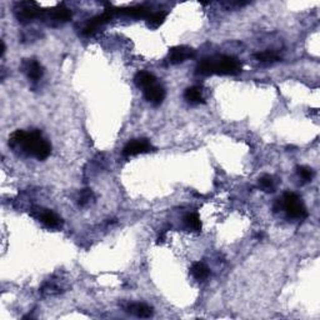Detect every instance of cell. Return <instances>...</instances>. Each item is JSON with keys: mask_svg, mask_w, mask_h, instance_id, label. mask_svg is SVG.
<instances>
[{"mask_svg": "<svg viewBox=\"0 0 320 320\" xmlns=\"http://www.w3.org/2000/svg\"><path fill=\"white\" fill-rule=\"evenodd\" d=\"M9 147L17 154L28 155L38 160L47 159L52 153V145L38 129H33L29 133L24 130L14 131L9 136Z\"/></svg>", "mask_w": 320, "mask_h": 320, "instance_id": "obj_1", "label": "cell"}, {"mask_svg": "<svg viewBox=\"0 0 320 320\" xmlns=\"http://www.w3.org/2000/svg\"><path fill=\"white\" fill-rule=\"evenodd\" d=\"M242 63L237 58L229 55H221L216 58H206L199 62L197 67V74L199 75H237L242 71Z\"/></svg>", "mask_w": 320, "mask_h": 320, "instance_id": "obj_2", "label": "cell"}, {"mask_svg": "<svg viewBox=\"0 0 320 320\" xmlns=\"http://www.w3.org/2000/svg\"><path fill=\"white\" fill-rule=\"evenodd\" d=\"M43 12L35 2H19L14 5L15 17L22 24H29L38 18L41 19Z\"/></svg>", "mask_w": 320, "mask_h": 320, "instance_id": "obj_3", "label": "cell"}, {"mask_svg": "<svg viewBox=\"0 0 320 320\" xmlns=\"http://www.w3.org/2000/svg\"><path fill=\"white\" fill-rule=\"evenodd\" d=\"M283 208L292 219H305L308 216L305 206L295 193H285L283 198Z\"/></svg>", "mask_w": 320, "mask_h": 320, "instance_id": "obj_4", "label": "cell"}, {"mask_svg": "<svg viewBox=\"0 0 320 320\" xmlns=\"http://www.w3.org/2000/svg\"><path fill=\"white\" fill-rule=\"evenodd\" d=\"M41 19L45 20L49 25H62L71 19V12L64 4H60L50 10H44Z\"/></svg>", "mask_w": 320, "mask_h": 320, "instance_id": "obj_5", "label": "cell"}, {"mask_svg": "<svg viewBox=\"0 0 320 320\" xmlns=\"http://www.w3.org/2000/svg\"><path fill=\"white\" fill-rule=\"evenodd\" d=\"M153 150H154V148H153V145L150 144V142L148 139H134L124 147L123 155L129 158L138 154H144V153L153 152Z\"/></svg>", "mask_w": 320, "mask_h": 320, "instance_id": "obj_6", "label": "cell"}, {"mask_svg": "<svg viewBox=\"0 0 320 320\" xmlns=\"http://www.w3.org/2000/svg\"><path fill=\"white\" fill-rule=\"evenodd\" d=\"M112 18H113V14L109 12V10H105L103 14L94 17L93 19L89 20V23L86 24L85 28L83 29V35H86V36L94 35V34L97 33L100 28H103L105 24L109 23L110 20H112Z\"/></svg>", "mask_w": 320, "mask_h": 320, "instance_id": "obj_7", "label": "cell"}, {"mask_svg": "<svg viewBox=\"0 0 320 320\" xmlns=\"http://www.w3.org/2000/svg\"><path fill=\"white\" fill-rule=\"evenodd\" d=\"M193 57H194V50L192 48L185 45L174 47L169 50L168 62L170 64H180V63H184L185 60L190 59Z\"/></svg>", "mask_w": 320, "mask_h": 320, "instance_id": "obj_8", "label": "cell"}, {"mask_svg": "<svg viewBox=\"0 0 320 320\" xmlns=\"http://www.w3.org/2000/svg\"><path fill=\"white\" fill-rule=\"evenodd\" d=\"M22 69L30 80L38 81L43 76L44 69L40 63L35 59H24L22 63Z\"/></svg>", "mask_w": 320, "mask_h": 320, "instance_id": "obj_9", "label": "cell"}, {"mask_svg": "<svg viewBox=\"0 0 320 320\" xmlns=\"http://www.w3.org/2000/svg\"><path fill=\"white\" fill-rule=\"evenodd\" d=\"M144 98L153 105H159L165 98V89L159 84H153L149 88L144 89Z\"/></svg>", "mask_w": 320, "mask_h": 320, "instance_id": "obj_10", "label": "cell"}, {"mask_svg": "<svg viewBox=\"0 0 320 320\" xmlns=\"http://www.w3.org/2000/svg\"><path fill=\"white\" fill-rule=\"evenodd\" d=\"M38 213L39 220H40L44 225H47L48 228H59V226H62V219H60L57 214L53 213L52 210H47V209L40 210V209H39Z\"/></svg>", "mask_w": 320, "mask_h": 320, "instance_id": "obj_11", "label": "cell"}, {"mask_svg": "<svg viewBox=\"0 0 320 320\" xmlns=\"http://www.w3.org/2000/svg\"><path fill=\"white\" fill-rule=\"evenodd\" d=\"M125 310L128 313L134 314V315L139 316V318H150L153 315V308L148 304L144 303H130L125 306Z\"/></svg>", "mask_w": 320, "mask_h": 320, "instance_id": "obj_12", "label": "cell"}, {"mask_svg": "<svg viewBox=\"0 0 320 320\" xmlns=\"http://www.w3.org/2000/svg\"><path fill=\"white\" fill-rule=\"evenodd\" d=\"M155 76L153 75L152 73H149V71H138V73L135 74V76H134V83H135V85L138 86V88H143V89H147L149 88L150 85H153V84H155Z\"/></svg>", "mask_w": 320, "mask_h": 320, "instance_id": "obj_13", "label": "cell"}, {"mask_svg": "<svg viewBox=\"0 0 320 320\" xmlns=\"http://www.w3.org/2000/svg\"><path fill=\"white\" fill-rule=\"evenodd\" d=\"M184 98L190 104H204L205 100L202 95V89L199 86H190L184 93Z\"/></svg>", "mask_w": 320, "mask_h": 320, "instance_id": "obj_14", "label": "cell"}, {"mask_svg": "<svg viewBox=\"0 0 320 320\" xmlns=\"http://www.w3.org/2000/svg\"><path fill=\"white\" fill-rule=\"evenodd\" d=\"M166 17H168V13L166 12H157L152 13V14L148 17L147 19V25L150 29H158L159 26L165 22Z\"/></svg>", "mask_w": 320, "mask_h": 320, "instance_id": "obj_15", "label": "cell"}, {"mask_svg": "<svg viewBox=\"0 0 320 320\" xmlns=\"http://www.w3.org/2000/svg\"><path fill=\"white\" fill-rule=\"evenodd\" d=\"M192 275L197 280H204L209 277L210 270H209L208 266L203 263H194L192 266Z\"/></svg>", "mask_w": 320, "mask_h": 320, "instance_id": "obj_16", "label": "cell"}, {"mask_svg": "<svg viewBox=\"0 0 320 320\" xmlns=\"http://www.w3.org/2000/svg\"><path fill=\"white\" fill-rule=\"evenodd\" d=\"M254 57H255L256 60H259V62H261V63H275V62L282 60V58H280L275 52H271V50H265V52L256 53Z\"/></svg>", "mask_w": 320, "mask_h": 320, "instance_id": "obj_17", "label": "cell"}, {"mask_svg": "<svg viewBox=\"0 0 320 320\" xmlns=\"http://www.w3.org/2000/svg\"><path fill=\"white\" fill-rule=\"evenodd\" d=\"M185 224H187L188 228L195 230V232H199L202 229V223H200V218L197 213H189L185 215L184 218Z\"/></svg>", "mask_w": 320, "mask_h": 320, "instance_id": "obj_18", "label": "cell"}, {"mask_svg": "<svg viewBox=\"0 0 320 320\" xmlns=\"http://www.w3.org/2000/svg\"><path fill=\"white\" fill-rule=\"evenodd\" d=\"M259 187H260L261 189L264 190V192L273 193L274 192L273 176L268 175V174H265V175L261 176V178L259 179Z\"/></svg>", "mask_w": 320, "mask_h": 320, "instance_id": "obj_19", "label": "cell"}, {"mask_svg": "<svg viewBox=\"0 0 320 320\" xmlns=\"http://www.w3.org/2000/svg\"><path fill=\"white\" fill-rule=\"evenodd\" d=\"M94 200V193H93L92 189H84L80 192V195H79V205L80 206H85Z\"/></svg>", "mask_w": 320, "mask_h": 320, "instance_id": "obj_20", "label": "cell"}, {"mask_svg": "<svg viewBox=\"0 0 320 320\" xmlns=\"http://www.w3.org/2000/svg\"><path fill=\"white\" fill-rule=\"evenodd\" d=\"M297 173L304 181H310L314 176L313 169L309 168V166H298Z\"/></svg>", "mask_w": 320, "mask_h": 320, "instance_id": "obj_21", "label": "cell"}, {"mask_svg": "<svg viewBox=\"0 0 320 320\" xmlns=\"http://www.w3.org/2000/svg\"><path fill=\"white\" fill-rule=\"evenodd\" d=\"M5 49H7V48H5V43L4 41H2V52H0V55H2V57H4Z\"/></svg>", "mask_w": 320, "mask_h": 320, "instance_id": "obj_22", "label": "cell"}]
</instances>
